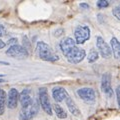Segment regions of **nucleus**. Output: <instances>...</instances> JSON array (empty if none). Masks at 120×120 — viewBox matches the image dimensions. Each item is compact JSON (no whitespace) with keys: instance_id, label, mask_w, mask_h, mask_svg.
<instances>
[{"instance_id":"1","label":"nucleus","mask_w":120,"mask_h":120,"mask_svg":"<svg viewBox=\"0 0 120 120\" xmlns=\"http://www.w3.org/2000/svg\"><path fill=\"white\" fill-rule=\"evenodd\" d=\"M36 50H37V53H38V56L42 60H44V61L54 62L59 59L58 55L54 53L49 45L46 44L45 42H42V41H39L37 43Z\"/></svg>"},{"instance_id":"2","label":"nucleus","mask_w":120,"mask_h":120,"mask_svg":"<svg viewBox=\"0 0 120 120\" xmlns=\"http://www.w3.org/2000/svg\"><path fill=\"white\" fill-rule=\"evenodd\" d=\"M86 56V52L84 49L82 48H79V47H73L68 53L66 54V57H67V60L72 63V64H78L80 63L82 60L85 58Z\"/></svg>"},{"instance_id":"3","label":"nucleus","mask_w":120,"mask_h":120,"mask_svg":"<svg viewBox=\"0 0 120 120\" xmlns=\"http://www.w3.org/2000/svg\"><path fill=\"white\" fill-rule=\"evenodd\" d=\"M75 36V43L83 44L85 41H87L90 38V29L86 25H79L77 26L74 31Z\"/></svg>"},{"instance_id":"4","label":"nucleus","mask_w":120,"mask_h":120,"mask_svg":"<svg viewBox=\"0 0 120 120\" xmlns=\"http://www.w3.org/2000/svg\"><path fill=\"white\" fill-rule=\"evenodd\" d=\"M39 101L40 105L42 107V109L44 110L45 113H47L48 115H52V106L49 100V95H48L47 89L46 88H39Z\"/></svg>"},{"instance_id":"5","label":"nucleus","mask_w":120,"mask_h":120,"mask_svg":"<svg viewBox=\"0 0 120 120\" xmlns=\"http://www.w3.org/2000/svg\"><path fill=\"white\" fill-rule=\"evenodd\" d=\"M6 54L12 58H18V59H23L28 56V52L25 49V47H22L21 45L13 44L8 48L6 51Z\"/></svg>"},{"instance_id":"6","label":"nucleus","mask_w":120,"mask_h":120,"mask_svg":"<svg viewBox=\"0 0 120 120\" xmlns=\"http://www.w3.org/2000/svg\"><path fill=\"white\" fill-rule=\"evenodd\" d=\"M37 112H38V105L35 102H33L29 106L22 108L21 111L19 112V119L20 120H30L36 115Z\"/></svg>"},{"instance_id":"7","label":"nucleus","mask_w":120,"mask_h":120,"mask_svg":"<svg viewBox=\"0 0 120 120\" xmlns=\"http://www.w3.org/2000/svg\"><path fill=\"white\" fill-rule=\"evenodd\" d=\"M96 46L97 49H98L99 53L101 54V56L104 58H110L112 55L111 49L106 42L104 41V39L101 36H97L96 38Z\"/></svg>"},{"instance_id":"8","label":"nucleus","mask_w":120,"mask_h":120,"mask_svg":"<svg viewBox=\"0 0 120 120\" xmlns=\"http://www.w3.org/2000/svg\"><path fill=\"white\" fill-rule=\"evenodd\" d=\"M77 94L80 97L81 99H83L84 101L87 102H91L94 101L96 98L95 92L92 88H88V87H84V88H80L77 90Z\"/></svg>"},{"instance_id":"9","label":"nucleus","mask_w":120,"mask_h":120,"mask_svg":"<svg viewBox=\"0 0 120 120\" xmlns=\"http://www.w3.org/2000/svg\"><path fill=\"white\" fill-rule=\"evenodd\" d=\"M18 100L20 101V103L22 105V108L27 107V106L31 105L33 102H34L32 96H31V91H30V89H28V88L23 89V91L19 94Z\"/></svg>"},{"instance_id":"10","label":"nucleus","mask_w":120,"mask_h":120,"mask_svg":"<svg viewBox=\"0 0 120 120\" xmlns=\"http://www.w3.org/2000/svg\"><path fill=\"white\" fill-rule=\"evenodd\" d=\"M101 89L102 91L107 94L108 96H111L113 91L111 88V76L109 73H105L102 75V79H101Z\"/></svg>"},{"instance_id":"11","label":"nucleus","mask_w":120,"mask_h":120,"mask_svg":"<svg viewBox=\"0 0 120 120\" xmlns=\"http://www.w3.org/2000/svg\"><path fill=\"white\" fill-rule=\"evenodd\" d=\"M18 97H19V93H18L17 89L15 88H11L8 92V96L6 97L7 99V106L10 109H14L17 106V102H18Z\"/></svg>"},{"instance_id":"12","label":"nucleus","mask_w":120,"mask_h":120,"mask_svg":"<svg viewBox=\"0 0 120 120\" xmlns=\"http://www.w3.org/2000/svg\"><path fill=\"white\" fill-rule=\"evenodd\" d=\"M52 95H53V98L56 102H62L69 96L66 89L61 87V86H56L52 89Z\"/></svg>"},{"instance_id":"13","label":"nucleus","mask_w":120,"mask_h":120,"mask_svg":"<svg viewBox=\"0 0 120 120\" xmlns=\"http://www.w3.org/2000/svg\"><path fill=\"white\" fill-rule=\"evenodd\" d=\"M59 46H60V49H61L62 53L66 56V54L68 53V52L72 49L73 47L76 46V43H75V41L72 38H70V37H66V38L62 39L61 41H60Z\"/></svg>"},{"instance_id":"14","label":"nucleus","mask_w":120,"mask_h":120,"mask_svg":"<svg viewBox=\"0 0 120 120\" xmlns=\"http://www.w3.org/2000/svg\"><path fill=\"white\" fill-rule=\"evenodd\" d=\"M110 45H111V52L113 53L114 57L116 59H119L120 56V45H119V41L116 37H112L110 40Z\"/></svg>"},{"instance_id":"15","label":"nucleus","mask_w":120,"mask_h":120,"mask_svg":"<svg viewBox=\"0 0 120 120\" xmlns=\"http://www.w3.org/2000/svg\"><path fill=\"white\" fill-rule=\"evenodd\" d=\"M65 102H66V105H67V107H68L69 111H70L73 115H75V116H79V115H80V110L78 109V107L76 106V105H75L74 101L71 99L69 96L65 99Z\"/></svg>"},{"instance_id":"16","label":"nucleus","mask_w":120,"mask_h":120,"mask_svg":"<svg viewBox=\"0 0 120 120\" xmlns=\"http://www.w3.org/2000/svg\"><path fill=\"white\" fill-rule=\"evenodd\" d=\"M6 93L3 89L0 88V115H2L5 111V103H6Z\"/></svg>"},{"instance_id":"17","label":"nucleus","mask_w":120,"mask_h":120,"mask_svg":"<svg viewBox=\"0 0 120 120\" xmlns=\"http://www.w3.org/2000/svg\"><path fill=\"white\" fill-rule=\"evenodd\" d=\"M54 111L56 113V116H57L58 118H60V119H65L67 117V113L59 104H55L54 105Z\"/></svg>"},{"instance_id":"18","label":"nucleus","mask_w":120,"mask_h":120,"mask_svg":"<svg viewBox=\"0 0 120 120\" xmlns=\"http://www.w3.org/2000/svg\"><path fill=\"white\" fill-rule=\"evenodd\" d=\"M88 62L90 63H93L95 62L97 59H98V52L96 51V49H94V48H92L91 50H90V52L88 53Z\"/></svg>"},{"instance_id":"19","label":"nucleus","mask_w":120,"mask_h":120,"mask_svg":"<svg viewBox=\"0 0 120 120\" xmlns=\"http://www.w3.org/2000/svg\"><path fill=\"white\" fill-rule=\"evenodd\" d=\"M108 6H109V2L107 0H99L97 2V7L98 8H106Z\"/></svg>"},{"instance_id":"20","label":"nucleus","mask_w":120,"mask_h":120,"mask_svg":"<svg viewBox=\"0 0 120 120\" xmlns=\"http://www.w3.org/2000/svg\"><path fill=\"white\" fill-rule=\"evenodd\" d=\"M120 7L119 6H117V7H115V8L113 9V10H112V13H113V15H114V16L116 17V19H120Z\"/></svg>"},{"instance_id":"21","label":"nucleus","mask_w":120,"mask_h":120,"mask_svg":"<svg viewBox=\"0 0 120 120\" xmlns=\"http://www.w3.org/2000/svg\"><path fill=\"white\" fill-rule=\"evenodd\" d=\"M5 28H4V26L3 25H0V37H2V36H4L5 35Z\"/></svg>"},{"instance_id":"22","label":"nucleus","mask_w":120,"mask_h":120,"mask_svg":"<svg viewBox=\"0 0 120 120\" xmlns=\"http://www.w3.org/2000/svg\"><path fill=\"white\" fill-rule=\"evenodd\" d=\"M81 8H86V9H89V5L88 4H85V3H81L80 4Z\"/></svg>"},{"instance_id":"23","label":"nucleus","mask_w":120,"mask_h":120,"mask_svg":"<svg viewBox=\"0 0 120 120\" xmlns=\"http://www.w3.org/2000/svg\"><path fill=\"white\" fill-rule=\"evenodd\" d=\"M5 47V43H4V41H2L1 39H0V49H2V48H4Z\"/></svg>"},{"instance_id":"24","label":"nucleus","mask_w":120,"mask_h":120,"mask_svg":"<svg viewBox=\"0 0 120 120\" xmlns=\"http://www.w3.org/2000/svg\"><path fill=\"white\" fill-rule=\"evenodd\" d=\"M0 64H4V65H8V62H4V61H0Z\"/></svg>"}]
</instances>
